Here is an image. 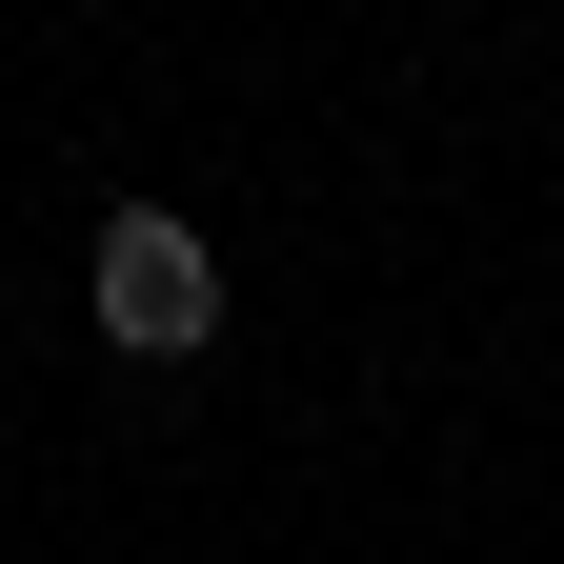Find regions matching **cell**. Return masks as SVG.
<instances>
[{"label":"cell","instance_id":"6da1fadb","mask_svg":"<svg viewBox=\"0 0 564 564\" xmlns=\"http://www.w3.org/2000/svg\"><path fill=\"white\" fill-rule=\"evenodd\" d=\"M82 303H101L121 364H202V343H223V242H202L182 202H121V223L82 242Z\"/></svg>","mask_w":564,"mask_h":564}]
</instances>
